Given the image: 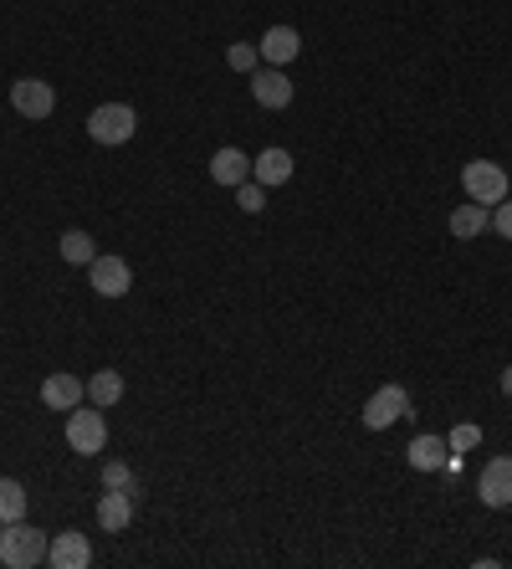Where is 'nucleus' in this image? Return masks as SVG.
Instances as JSON below:
<instances>
[{
    "label": "nucleus",
    "mask_w": 512,
    "mask_h": 569,
    "mask_svg": "<svg viewBox=\"0 0 512 569\" xmlns=\"http://www.w3.org/2000/svg\"><path fill=\"white\" fill-rule=\"evenodd\" d=\"M129 524H133V493L102 488V497H98V528H102V534H123Z\"/></svg>",
    "instance_id": "dca6fc26"
},
{
    "label": "nucleus",
    "mask_w": 512,
    "mask_h": 569,
    "mask_svg": "<svg viewBox=\"0 0 512 569\" xmlns=\"http://www.w3.org/2000/svg\"><path fill=\"white\" fill-rule=\"evenodd\" d=\"M293 175H297V160H293L287 150H277V144H272V150H262L257 160H251V180L266 185V190H277V185H287Z\"/></svg>",
    "instance_id": "9b49d317"
},
{
    "label": "nucleus",
    "mask_w": 512,
    "mask_h": 569,
    "mask_svg": "<svg viewBox=\"0 0 512 569\" xmlns=\"http://www.w3.org/2000/svg\"><path fill=\"white\" fill-rule=\"evenodd\" d=\"M487 226H492V210L477 206V200H467V206L451 210V237H461V241H477Z\"/></svg>",
    "instance_id": "f3484780"
},
{
    "label": "nucleus",
    "mask_w": 512,
    "mask_h": 569,
    "mask_svg": "<svg viewBox=\"0 0 512 569\" xmlns=\"http://www.w3.org/2000/svg\"><path fill=\"white\" fill-rule=\"evenodd\" d=\"M502 395H508V401H512V364H508V370H502Z\"/></svg>",
    "instance_id": "a878e982"
},
{
    "label": "nucleus",
    "mask_w": 512,
    "mask_h": 569,
    "mask_svg": "<svg viewBox=\"0 0 512 569\" xmlns=\"http://www.w3.org/2000/svg\"><path fill=\"white\" fill-rule=\"evenodd\" d=\"M102 488H118V493H139V482H133V472L123 462H108L102 467Z\"/></svg>",
    "instance_id": "b1692460"
},
{
    "label": "nucleus",
    "mask_w": 512,
    "mask_h": 569,
    "mask_svg": "<svg viewBox=\"0 0 512 569\" xmlns=\"http://www.w3.org/2000/svg\"><path fill=\"white\" fill-rule=\"evenodd\" d=\"M257 52H262L266 67H287V62H297V52H303V36H297V26H266Z\"/></svg>",
    "instance_id": "f8f14e48"
},
{
    "label": "nucleus",
    "mask_w": 512,
    "mask_h": 569,
    "mask_svg": "<svg viewBox=\"0 0 512 569\" xmlns=\"http://www.w3.org/2000/svg\"><path fill=\"white\" fill-rule=\"evenodd\" d=\"M67 447L77 457H98L108 447V420H102V405H73L67 411Z\"/></svg>",
    "instance_id": "20e7f679"
},
{
    "label": "nucleus",
    "mask_w": 512,
    "mask_h": 569,
    "mask_svg": "<svg viewBox=\"0 0 512 569\" xmlns=\"http://www.w3.org/2000/svg\"><path fill=\"white\" fill-rule=\"evenodd\" d=\"M236 206L247 210V216H262V210H266V185L241 180V185H236Z\"/></svg>",
    "instance_id": "4be33fe9"
},
{
    "label": "nucleus",
    "mask_w": 512,
    "mask_h": 569,
    "mask_svg": "<svg viewBox=\"0 0 512 569\" xmlns=\"http://www.w3.org/2000/svg\"><path fill=\"white\" fill-rule=\"evenodd\" d=\"M139 134V113L129 103H98L88 113V139L102 144V150H118V144H129Z\"/></svg>",
    "instance_id": "f03ea898"
},
{
    "label": "nucleus",
    "mask_w": 512,
    "mask_h": 569,
    "mask_svg": "<svg viewBox=\"0 0 512 569\" xmlns=\"http://www.w3.org/2000/svg\"><path fill=\"white\" fill-rule=\"evenodd\" d=\"M492 231H498L502 241H512V195L502 200V206H492Z\"/></svg>",
    "instance_id": "393cba45"
},
{
    "label": "nucleus",
    "mask_w": 512,
    "mask_h": 569,
    "mask_svg": "<svg viewBox=\"0 0 512 569\" xmlns=\"http://www.w3.org/2000/svg\"><path fill=\"white\" fill-rule=\"evenodd\" d=\"M88 287L98 293V298H123V293L133 287V267L113 252H98L88 262Z\"/></svg>",
    "instance_id": "0eeeda50"
},
{
    "label": "nucleus",
    "mask_w": 512,
    "mask_h": 569,
    "mask_svg": "<svg viewBox=\"0 0 512 569\" xmlns=\"http://www.w3.org/2000/svg\"><path fill=\"white\" fill-rule=\"evenodd\" d=\"M405 416H410V390L405 385H380L364 401V411H359V420H364L369 431H390V426L405 420Z\"/></svg>",
    "instance_id": "39448f33"
},
{
    "label": "nucleus",
    "mask_w": 512,
    "mask_h": 569,
    "mask_svg": "<svg viewBox=\"0 0 512 569\" xmlns=\"http://www.w3.org/2000/svg\"><path fill=\"white\" fill-rule=\"evenodd\" d=\"M46 534L31 528L26 518L21 524H0V565L6 569H31V565H46Z\"/></svg>",
    "instance_id": "f257e3e1"
},
{
    "label": "nucleus",
    "mask_w": 512,
    "mask_h": 569,
    "mask_svg": "<svg viewBox=\"0 0 512 569\" xmlns=\"http://www.w3.org/2000/svg\"><path fill=\"white\" fill-rule=\"evenodd\" d=\"M477 497L487 508H512V457H492L477 478Z\"/></svg>",
    "instance_id": "9d476101"
},
{
    "label": "nucleus",
    "mask_w": 512,
    "mask_h": 569,
    "mask_svg": "<svg viewBox=\"0 0 512 569\" xmlns=\"http://www.w3.org/2000/svg\"><path fill=\"white\" fill-rule=\"evenodd\" d=\"M88 401V380H77L67 375V370H57V375L42 385V405L46 411H73V405Z\"/></svg>",
    "instance_id": "4468645a"
},
{
    "label": "nucleus",
    "mask_w": 512,
    "mask_h": 569,
    "mask_svg": "<svg viewBox=\"0 0 512 569\" xmlns=\"http://www.w3.org/2000/svg\"><path fill=\"white\" fill-rule=\"evenodd\" d=\"M210 180L226 185V190H236L241 180H251V154L236 150V144H226V150L210 154Z\"/></svg>",
    "instance_id": "2eb2a0df"
},
{
    "label": "nucleus",
    "mask_w": 512,
    "mask_h": 569,
    "mask_svg": "<svg viewBox=\"0 0 512 569\" xmlns=\"http://www.w3.org/2000/svg\"><path fill=\"white\" fill-rule=\"evenodd\" d=\"M46 565L52 569H88L92 565V544L83 528H62V534H52V544H46Z\"/></svg>",
    "instance_id": "6e6552de"
},
{
    "label": "nucleus",
    "mask_w": 512,
    "mask_h": 569,
    "mask_svg": "<svg viewBox=\"0 0 512 569\" xmlns=\"http://www.w3.org/2000/svg\"><path fill=\"white\" fill-rule=\"evenodd\" d=\"M293 77L282 73V67H257L251 73V98H257V108H272V113H282V108L293 103Z\"/></svg>",
    "instance_id": "1a4fd4ad"
},
{
    "label": "nucleus",
    "mask_w": 512,
    "mask_h": 569,
    "mask_svg": "<svg viewBox=\"0 0 512 569\" xmlns=\"http://www.w3.org/2000/svg\"><path fill=\"white\" fill-rule=\"evenodd\" d=\"M57 247H62V256H67L73 267H88L92 256H98V252H92V237H88V231H62Z\"/></svg>",
    "instance_id": "aec40b11"
},
{
    "label": "nucleus",
    "mask_w": 512,
    "mask_h": 569,
    "mask_svg": "<svg viewBox=\"0 0 512 569\" xmlns=\"http://www.w3.org/2000/svg\"><path fill=\"white\" fill-rule=\"evenodd\" d=\"M508 169L498 165V160H471L467 169H461V190H467V200H477V206H502L508 200Z\"/></svg>",
    "instance_id": "7ed1b4c3"
},
{
    "label": "nucleus",
    "mask_w": 512,
    "mask_h": 569,
    "mask_svg": "<svg viewBox=\"0 0 512 569\" xmlns=\"http://www.w3.org/2000/svg\"><path fill=\"white\" fill-rule=\"evenodd\" d=\"M88 401L102 405V411H108V405H118V401H123V375H118V370H92Z\"/></svg>",
    "instance_id": "a211bd4d"
},
{
    "label": "nucleus",
    "mask_w": 512,
    "mask_h": 569,
    "mask_svg": "<svg viewBox=\"0 0 512 569\" xmlns=\"http://www.w3.org/2000/svg\"><path fill=\"white\" fill-rule=\"evenodd\" d=\"M226 67H231V73H257V67H262V52H257V46L251 42H231L226 46Z\"/></svg>",
    "instance_id": "412c9836"
},
{
    "label": "nucleus",
    "mask_w": 512,
    "mask_h": 569,
    "mask_svg": "<svg viewBox=\"0 0 512 569\" xmlns=\"http://www.w3.org/2000/svg\"><path fill=\"white\" fill-rule=\"evenodd\" d=\"M26 518V488L15 478H0V524H21Z\"/></svg>",
    "instance_id": "6ab92c4d"
},
{
    "label": "nucleus",
    "mask_w": 512,
    "mask_h": 569,
    "mask_svg": "<svg viewBox=\"0 0 512 569\" xmlns=\"http://www.w3.org/2000/svg\"><path fill=\"white\" fill-rule=\"evenodd\" d=\"M11 108L21 119H52V108H57V88L46 83V77H15L11 83Z\"/></svg>",
    "instance_id": "423d86ee"
},
{
    "label": "nucleus",
    "mask_w": 512,
    "mask_h": 569,
    "mask_svg": "<svg viewBox=\"0 0 512 569\" xmlns=\"http://www.w3.org/2000/svg\"><path fill=\"white\" fill-rule=\"evenodd\" d=\"M405 462L415 467V472H446V462H451V447H446V436L421 431L405 447Z\"/></svg>",
    "instance_id": "ddd939ff"
},
{
    "label": "nucleus",
    "mask_w": 512,
    "mask_h": 569,
    "mask_svg": "<svg viewBox=\"0 0 512 569\" xmlns=\"http://www.w3.org/2000/svg\"><path fill=\"white\" fill-rule=\"evenodd\" d=\"M446 447H451V457H467L471 447H482V426H471V420H461L451 436H446Z\"/></svg>",
    "instance_id": "5701e85b"
}]
</instances>
